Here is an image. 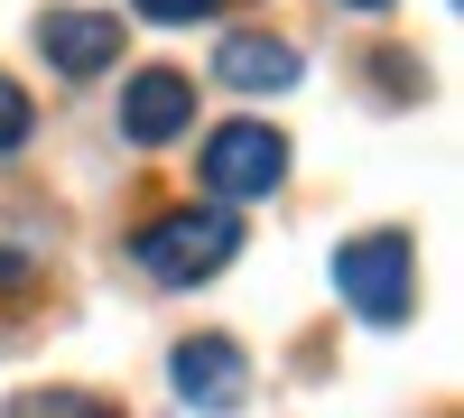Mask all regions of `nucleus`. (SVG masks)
Masks as SVG:
<instances>
[{
    "label": "nucleus",
    "mask_w": 464,
    "mask_h": 418,
    "mask_svg": "<svg viewBox=\"0 0 464 418\" xmlns=\"http://www.w3.org/2000/svg\"><path fill=\"white\" fill-rule=\"evenodd\" d=\"M177 400L186 409H205V418H232L251 400V363H242V345H223V335H196V345H177Z\"/></svg>",
    "instance_id": "nucleus-4"
},
{
    "label": "nucleus",
    "mask_w": 464,
    "mask_h": 418,
    "mask_svg": "<svg viewBox=\"0 0 464 418\" xmlns=\"http://www.w3.org/2000/svg\"><path fill=\"white\" fill-rule=\"evenodd\" d=\"M334 288H343V307H353V316L400 326V316H409V297H418L409 233H362V242H343V251H334Z\"/></svg>",
    "instance_id": "nucleus-2"
},
{
    "label": "nucleus",
    "mask_w": 464,
    "mask_h": 418,
    "mask_svg": "<svg viewBox=\"0 0 464 418\" xmlns=\"http://www.w3.org/2000/svg\"><path fill=\"white\" fill-rule=\"evenodd\" d=\"M214 84H232V93H288L297 84V47L288 37H223Z\"/></svg>",
    "instance_id": "nucleus-7"
},
{
    "label": "nucleus",
    "mask_w": 464,
    "mask_h": 418,
    "mask_svg": "<svg viewBox=\"0 0 464 418\" xmlns=\"http://www.w3.org/2000/svg\"><path fill=\"white\" fill-rule=\"evenodd\" d=\"M37 56L84 84V74L121 65V19H111V10H47V19H37Z\"/></svg>",
    "instance_id": "nucleus-6"
},
{
    "label": "nucleus",
    "mask_w": 464,
    "mask_h": 418,
    "mask_svg": "<svg viewBox=\"0 0 464 418\" xmlns=\"http://www.w3.org/2000/svg\"><path fill=\"white\" fill-rule=\"evenodd\" d=\"M186 122H196V74H177V65H149L121 84V140L140 149H168Z\"/></svg>",
    "instance_id": "nucleus-5"
},
{
    "label": "nucleus",
    "mask_w": 464,
    "mask_h": 418,
    "mask_svg": "<svg viewBox=\"0 0 464 418\" xmlns=\"http://www.w3.org/2000/svg\"><path fill=\"white\" fill-rule=\"evenodd\" d=\"M343 10H391V0H343Z\"/></svg>",
    "instance_id": "nucleus-11"
},
{
    "label": "nucleus",
    "mask_w": 464,
    "mask_h": 418,
    "mask_svg": "<svg viewBox=\"0 0 464 418\" xmlns=\"http://www.w3.org/2000/svg\"><path fill=\"white\" fill-rule=\"evenodd\" d=\"M10 418H121V409L93 391H28V400H10Z\"/></svg>",
    "instance_id": "nucleus-8"
},
{
    "label": "nucleus",
    "mask_w": 464,
    "mask_h": 418,
    "mask_svg": "<svg viewBox=\"0 0 464 418\" xmlns=\"http://www.w3.org/2000/svg\"><path fill=\"white\" fill-rule=\"evenodd\" d=\"M223 0H140V19H159V28H186V19H214Z\"/></svg>",
    "instance_id": "nucleus-9"
},
{
    "label": "nucleus",
    "mask_w": 464,
    "mask_h": 418,
    "mask_svg": "<svg viewBox=\"0 0 464 418\" xmlns=\"http://www.w3.org/2000/svg\"><path fill=\"white\" fill-rule=\"evenodd\" d=\"M232 251H242V223L214 214V205H205V214L186 205V214H159V223L140 233V270H149V279H168V288H196V279L223 270Z\"/></svg>",
    "instance_id": "nucleus-1"
},
{
    "label": "nucleus",
    "mask_w": 464,
    "mask_h": 418,
    "mask_svg": "<svg viewBox=\"0 0 464 418\" xmlns=\"http://www.w3.org/2000/svg\"><path fill=\"white\" fill-rule=\"evenodd\" d=\"M19 140H28V93L0 84V149H19Z\"/></svg>",
    "instance_id": "nucleus-10"
},
{
    "label": "nucleus",
    "mask_w": 464,
    "mask_h": 418,
    "mask_svg": "<svg viewBox=\"0 0 464 418\" xmlns=\"http://www.w3.org/2000/svg\"><path fill=\"white\" fill-rule=\"evenodd\" d=\"M196 168H205V186H214L223 205H251V196H269V186L288 177V140L269 131V122H232V131L205 140Z\"/></svg>",
    "instance_id": "nucleus-3"
}]
</instances>
